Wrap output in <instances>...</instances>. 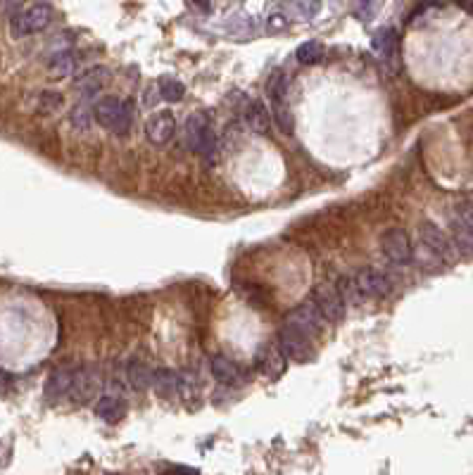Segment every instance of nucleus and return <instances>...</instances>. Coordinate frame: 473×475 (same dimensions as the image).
<instances>
[{
    "label": "nucleus",
    "mask_w": 473,
    "mask_h": 475,
    "mask_svg": "<svg viewBox=\"0 0 473 475\" xmlns=\"http://www.w3.org/2000/svg\"><path fill=\"white\" fill-rule=\"evenodd\" d=\"M93 119L107 131L127 135L131 131V124H134V103L119 100L115 95H107V98L98 100V105L93 107Z\"/></svg>",
    "instance_id": "f257e3e1"
},
{
    "label": "nucleus",
    "mask_w": 473,
    "mask_h": 475,
    "mask_svg": "<svg viewBox=\"0 0 473 475\" xmlns=\"http://www.w3.org/2000/svg\"><path fill=\"white\" fill-rule=\"evenodd\" d=\"M186 148L191 152H198L202 157H212L216 150V135L214 128L209 124V119L195 112V115L188 117L186 122Z\"/></svg>",
    "instance_id": "f03ea898"
},
{
    "label": "nucleus",
    "mask_w": 473,
    "mask_h": 475,
    "mask_svg": "<svg viewBox=\"0 0 473 475\" xmlns=\"http://www.w3.org/2000/svg\"><path fill=\"white\" fill-rule=\"evenodd\" d=\"M419 240H421V247H424L438 264H449L454 259V245L449 242V238L444 235V231L438 224L421 222Z\"/></svg>",
    "instance_id": "7ed1b4c3"
},
{
    "label": "nucleus",
    "mask_w": 473,
    "mask_h": 475,
    "mask_svg": "<svg viewBox=\"0 0 473 475\" xmlns=\"http://www.w3.org/2000/svg\"><path fill=\"white\" fill-rule=\"evenodd\" d=\"M278 347L283 349L286 359L298 361V364H305L314 356V347H312V335L305 331H300L298 326L288 324L283 326L281 335H278Z\"/></svg>",
    "instance_id": "20e7f679"
},
{
    "label": "nucleus",
    "mask_w": 473,
    "mask_h": 475,
    "mask_svg": "<svg viewBox=\"0 0 473 475\" xmlns=\"http://www.w3.org/2000/svg\"><path fill=\"white\" fill-rule=\"evenodd\" d=\"M50 19H53V8L45 3H36L31 5L29 10L19 12L13 19V33L17 38L22 36H31V33H38L50 26Z\"/></svg>",
    "instance_id": "39448f33"
},
{
    "label": "nucleus",
    "mask_w": 473,
    "mask_h": 475,
    "mask_svg": "<svg viewBox=\"0 0 473 475\" xmlns=\"http://www.w3.org/2000/svg\"><path fill=\"white\" fill-rule=\"evenodd\" d=\"M380 250H383L387 262L397 264V267H404L414 259L412 240H409L407 231L402 228H387L380 235Z\"/></svg>",
    "instance_id": "423d86ee"
},
{
    "label": "nucleus",
    "mask_w": 473,
    "mask_h": 475,
    "mask_svg": "<svg viewBox=\"0 0 473 475\" xmlns=\"http://www.w3.org/2000/svg\"><path fill=\"white\" fill-rule=\"evenodd\" d=\"M314 304L319 307V312H321V316L328 321V324H338V321H343L347 302L343 299V292H340L338 285H330V283H321V285H316Z\"/></svg>",
    "instance_id": "0eeeda50"
},
{
    "label": "nucleus",
    "mask_w": 473,
    "mask_h": 475,
    "mask_svg": "<svg viewBox=\"0 0 473 475\" xmlns=\"http://www.w3.org/2000/svg\"><path fill=\"white\" fill-rule=\"evenodd\" d=\"M98 385H100L98 373L93 369H86V366L74 369L72 388H70V392H67V397H72L77 404H88V401L98 394Z\"/></svg>",
    "instance_id": "6e6552de"
},
{
    "label": "nucleus",
    "mask_w": 473,
    "mask_h": 475,
    "mask_svg": "<svg viewBox=\"0 0 473 475\" xmlns=\"http://www.w3.org/2000/svg\"><path fill=\"white\" fill-rule=\"evenodd\" d=\"M355 285L364 297H385L392 290V281L383 271L376 269H362L355 276Z\"/></svg>",
    "instance_id": "1a4fd4ad"
},
{
    "label": "nucleus",
    "mask_w": 473,
    "mask_h": 475,
    "mask_svg": "<svg viewBox=\"0 0 473 475\" xmlns=\"http://www.w3.org/2000/svg\"><path fill=\"white\" fill-rule=\"evenodd\" d=\"M176 133V119L172 112H157L147 119L145 124V138L152 145H167Z\"/></svg>",
    "instance_id": "9d476101"
},
{
    "label": "nucleus",
    "mask_w": 473,
    "mask_h": 475,
    "mask_svg": "<svg viewBox=\"0 0 473 475\" xmlns=\"http://www.w3.org/2000/svg\"><path fill=\"white\" fill-rule=\"evenodd\" d=\"M288 324L298 326L300 331L310 333V335H314V333H319L323 328V324H326V319L321 316V312H319V307L314 302H307L302 304V307L293 309L288 316Z\"/></svg>",
    "instance_id": "9b49d317"
},
{
    "label": "nucleus",
    "mask_w": 473,
    "mask_h": 475,
    "mask_svg": "<svg viewBox=\"0 0 473 475\" xmlns=\"http://www.w3.org/2000/svg\"><path fill=\"white\" fill-rule=\"evenodd\" d=\"M107 81H110V69L98 65V67H90L88 72H83V74L74 81V88L79 90L81 98H93V95H98L100 90L105 88Z\"/></svg>",
    "instance_id": "f8f14e48"
},
{
    "label": "nucleus",
    "mask_w": 473,
    "mask_h": 475,
    "mask_svg": "<svg viewBox=\"0 0 473 475\" xmlns=\"http://www.w3.org/2000/svg\"><path fill=\"white\" fill-rule=\"evenodd\" d=\"M209 369H212V376L216 378V381L224 383V385H241L243 371H241V366H238L236 361L229 359V356H224V354L212 356V364H209Z\"/></svg>",
    "instance_id": "ddd939ff"
},
{
    "label": "nucleus",
    "mask_w": 473,
    "mask_h": 475,
    "mask_svg": "<svg viewBox=\"0 0 473 475\" xmlns=\"http://www.w3.org/2000/svg\"><path fill=\"white\" fill-rule=\"evenodd\" d=\"M371 48L385 62H395L397 60V48H400V43H397V31L390 29V26H383V29H378V31L374 33Z\"/></svg>",
    "instance_id": "4468645a"
},
{
    "label": "nucleus",
    "mask_w": 473,
    "mask_h": 475,
    "mask_svg": "<svg viewBox=\"0 0 473 475\" xmlns=\"http://www.w3.org/2000/svg\"><path fill=\"white\" fill-rule=\"evenodd\" d=\"M95 416L102 418L105 423H119L127 416V401L115 397V394H105L95 404Z\"/></svg>",
    "instance_id": "2eb2a0df"
},
{
    "label": "nucleus",
    "mask_w": 473,
    "mask_h": 475,
    "mask_svg": "<svg viewBox=\"0 0 473 475\" xmlns=\"http://www.w3.org/2000/svg\"><path fill=\"white\" fill-rule=\"evenodd\" d=\"M72 378H74V369H58L50 373L48 383H45V397L50 401H58L62 397H67L72 388Z\"/></svg>",
    "instance_id": "dca6fc26"
},
{
    "label": "nucleus",
    "mask_w": 473,
    "mask_h": 475,
    "mask_svg": "<svg viewBox=\"0 0 473 475\" xmlns=\"http://www.w3.org/2000/svg\"><path fill=\"white\" fill-rule=\"evenodd\" d=\"M150 388H155V392L162 399H172V397H176V392H179L181 383H179V376H176L174 371L155 369L152 371V385Z\"/></svg>",
    "instance_id": "f3484780"
},
{
    "label": "nucleus",
    "mask_w": 473,
    "mask_h": 475,
    "mask_svg": "<svg viewBox=\"0 0 473 475\" xmlns=\"http://www.w3.org/2000/svg\"><path fill=\"white\" fill-rule=\"evenodd\" d=\"M245 119H248L250 128L257 133H266L271 126V115L262 100H252V103H250L248 112H245Z\"/></svg>",
    "instance_id": "a211bd4d"
},
{
    "label": "nucleus",
    "mask_w": 473,
    "mask_h": 475,
    "mask_svg": "<svg viewBox=\"0 0 473 475\" xmlns=\"http://www.w3.org/2000/svg\"><path fill=\"white\" fill-rule=\"evenodd\" d=\"M127 376H129L131 388H134L136 392H143V390H147V388L152 385V371L147 369L143 361H138V359H134L129 364Z\"/></svg>",
    "instance_id": "6ab92c4d"
},
{
    "label": "nucleus",
    "mask_w": 473,
    "mask_h": 475,
    "mask_svg": "<svg viewBox=\"0 0 473 475\" xmlns=\"http://www.w3.org/2000/svg\"><path fill=\"white\" fill-rule=\"evenodd\" d=\"M77 55L70 53V50H65V53H58V55H53L48 62V72L53 76H58V78H65V76H72L74 74V69H77Z\"/></svg>",
    "instance_id": "aec40b11"
},
{
    "label": "nucleus",
    "mask_w": 473,
    "mask_h": 475,
    "mask_svg": "<svg viewBox=\"0 0 473 475\" xmlns=\"http://www.w3.org/2000/svg\"><path fill=\"white\" fill-rule=\"evenodd\" d=\"M259 364H262V369H264L266 376L276 378V376H281L283 369H286V354H283L281 347H269L264 354L259 356Z\"/></svg>",
    "instance_id": "412c9836"
},
{
    "label": "nucleus",
    "mask_w": 473,
    "mask_h": 475,
    "mask_svg": "<svg viewBox=\"0 0 473 475\" xmlns=\"http://www.w3.org/2000/svg\"><path fill=\"white\" fill-rule=\"evenodd\" d=\"M295 58H298L300 65H316L323 58V45L319 41H305L302 45H298Z\"/></svg>",
    "instance_id": "4be33fe9"
},
{
    "label": "nucleus",
    "mask_w": 473,
    "mask_h": 475,
    "mask_svg": "<svg viewBox=\"0 0 473 475\" xmlns=\"http://www.w3.org/2000/svg\"><path fill=\"white\" fill-rule=\"evenodd\" d=\"M159 95H162L167 103H179V100H184V95H186V86L172 76H164V78H159Z\"/></svg>",
    "instance_id": "5701e85b"
},
{
    "label": "nucleus",
    "mask_w": 473,
    "mask_h": 475,
    "mask_svg": "<svg viewBox=\"0 0 473 475\" xmlns=\"http://www.w3.org/2000/svg\"><path fill=\"white\" fill-rule=\"evenodd\" d=\"M452 240H454V250H459L461 254H473V233L466 226L454 222V219H452Z\"/></svg>",
    "instance_id": "b1692460"
},
{
    "label": "nucleus",
    "mask_w": 473,
    "mask_h": 475,
    "mask_svg": "<svg viewBox=\"0 0 473 475\" xmlns=\"http://www.w3.org/2000/svg\"><path fill=\"white\" fill-rule=\"evenodd\" d=\"M286 90H288V78L283 72H276V74L271 76L269 81V98L271 103H286Z\"/></svg>",
    "instance_id": "393cba45"
},
{
    "label": "nucleus",
    "mask_w": 473,
    "mask_h": 475,
    "mask_svg": "<svg viewBox=\"0 0 473 475\" xmlns=\"http://www.w3.org/2000/svg\"><path fill=\"white\" fill-rule=\"evenodd\" d=\"M273 119H276L278 128H281L283 133H293V117H290V110H288V103H276L273 105Z\"/></svg>",
    "instance_id": "a878e982"
},
{
    "label": "nucleus",
    "mask_w": 473,
    "mask_h": 475,
    "mask_svg": "<svg viewBox=\"0 0 473 475\" xmlns=\"http://www.w3.org/2000/svg\"><path fill=\"white\" fill-rule=\"evenodd\" d=\"M90 122H93V110H90L86 103L74 107V112H72V124H74V126L83 131V128L90 126Z\"/></svg>",
    "instance_id": "bb28decb"
},
{
    "label": "nucleus",
    "mask_w": 473,
    "mask_h": 475,
    "mask_svg": "<svg viewBox=\"0 0 473 475\" xmlns=\"http://www.w3.org/2000/svg\"><path fill=\"white\" fill-rule=\"evenodd\" d=\"M454 222H459L461 226H466V228L473 233V202H464V205H459L454 209Z\"/></svg>",
    "instance_id": "cd10ccee"
},
{
    "label": "nucleus",
    "mask_w": 473,
    "mask_h": 475,
    "mask_svg": "<svg viewBox=\"0 0 473 475\" xmlns=\"http://www.w3.org/2000/svg\"><path fill=\"white\" fill-rule=\"evenodd\" d=\"M62 105V95L60 93H48V90H45V93H41V100H38V110L41 112H55L58 110V107Z\"/></svg>",
    "instance_id": "c85d7f7f"
},
{
    "label": "nucleus",
    "mask_w": 473,
    "mask_h": 475,
    "mask_svg": "<svg viewBox=\"0 0 473 475\" xmlns=\"http://www.w3.org/2000/svg\"><path fill=\"white\" fill-rule=\"evenodd\" d=\"M269 26H271V29H283V26H286V17L273 15L271 19H269Z\"/></svg>",
    "instance_id": "c756f323"
}]
</instances>
